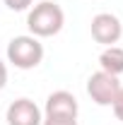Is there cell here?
<instances>
[{"instance_id": "2", "label": "cell", "mask_w": 123, "mask_h": 125, "mask_svg": "<svg viewBox=\"0 0 123 125\" xmlns=\"http://www.w3.org/2000/svg\"><path fill=\"white\" fill-rule=\"evenodd\" d=\"M44 60V46L36 36L24 34V36H15L7 43V62H12L19 70H34Z\"/></svg>"}, {"instance_id": "9", "label": "cell", "mask_w": 123, "mask_h": 125, "mask_svg": "<svg viewBox=\"0 0 123 125\" xmlns=\"http://www.w3.org/2000/svg\"><path fill=\"white\" fill-rule=\"evenodd\" d=\"M111 108H113V115L123 123V87H121V92H118V96H116V101L111 104Z\"/></svg>"}, {"instance_id": "1", "label": "cell", "mask_w": 123, "mask_h": 125, "mask_svg": "<svg viewBox=\"0 0 123 125\" xmlns=\"http://www.w3.org/2000/svg\"><path fill=\"white\" fill-rule=\"evenodd\" d=\"M65 24V15H63V7L58 2H51L44 0L39 5H34L27 15V27L29 34L36 39H48V36H56Z\"/></svg>"}, {"instance_id": "7", "label": "cell", "mask_w": 123, "mask_h": 125, "mask_svg": "<svg viewBox=\"0 0 123 125\" xmlns=\"http://www.w3.org/2000/svg\"><path fill=\"white\" fill-rule=\"evenodd\" d=\"M99 65H101L104 72L113 75V77L123 75V48L121 46H106L101 51V55H99Z\"/></svg>"}, {"instance_id": "10", "label": "cell", "mask_w": 123, "mask_h": 125, "mask_svg": "<svg viewBox=\"0 0 123 125\" xmlns=\"http://www.w3.org/2000/svg\"><path fill=\"white\" fill-rule=\"evenodd\" d=\"M41 125H77V118H44Z\"/></svg>"}, {"instance_id": "11", "label": "cell", "mask_w": 123, "mask_h": 125, "mask_svg": "<svg viewBox=\"0 0 123 125\" xmlns=\"http://www.w3.org/2000/svg\"><path fill=\"white\" fill-rule=\"evenodd\" d=\"M5 84H7V65L0 60V89H5Z\"/></svg>"}, {"instance_id": "4", "label": "cell", "mask_w": 123, "mask_h": 125, "mask_svg": "<svg viewBox=\"0 0 123 125\" xmlns=\"http://www.w3.org/2000/svg\"><path fill=\"white\" fill-rule=\"evenodd\" d=\"M89 29H92V39L97 43H101V46H113V43H118V39L123 36L121 19L116 15H111V12H99V15H94Z\"/></svg>"}, {"instance_id": "5", "label": "cell", "mask_w": 123, "mask_h": 125, "mask_svg": "<svg viewBox=\"0 0 123 125\" xmlns=\"http://www.w3.org/2000/svg\"><path fill=\"white\" fill-rule=\"evenodd\" d=\"M5 120L7 125H41L44 115H41V108L31 99H17L7 106Z\"/></svg>"}, {"instance_id": "8", "label": "cell", "mask_w": 123, "mask_h": 125, "mask_svg": "<svg viewBox=\"0 0 123 125\" xmlns=\"http://www.w3.org/2000/svg\"><path fill=\"white\" fill-rule=\"evenodd\" d=\"M34 0H5V5L10 7V10H15V12H24V10H29V5Z\"/></svg>"}, {"instance_id": "6", "label": "cell", "mask_w": 123, "mask_h": 125, "mask_svg": "<svg viewBox=\"0 0 123 125\" xmlns=\"http://www.w3.org/2000/svg\"><path fill=\"white\" fill-rule=\"evenodd\" d=\"M80 106H77V99L70 92H53L48 94L46 106H44V115L46 118H77Z\"/></svg>"}, {"instance_id": "3", "label": "cell", "mask_w": 123, "mask_h": 125, "mask_svg": "<svg viewBox=\"0 0 123 125\" xmlns=\"http://www.w3.org/2000/svg\"><path fill=\"white\" fill-rule=\"evenodd\" d=\"M118 92H121L118 77L109 75V72H104V70L89 75V79H87V94L92 96V101L97 104V106H111V104L116 101Z\"/></svg>"}]
</instances>
